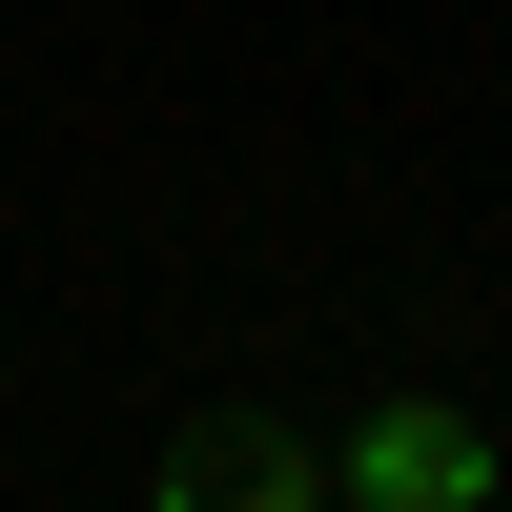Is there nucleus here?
Masks as SVG:
<instances>
[{"label": "nucleus", "mask_w": 512, "mask_h": 512, "mask_svg": "<svg viewBox=\"0 0 512 512\" xmlns=\"http://www.w3.org/2000/svg\"><path fill=\"white\" fill-rule=\"evenodd\" d=\"M492 492H512V472H492V431H472L451 390H390L349 451H328V512H492Z\"/></svg>", "instance_id": "obj_1"}, {"label": "nucleus", "mask_w": 512, "mask_h": 512, "mask_svg": "<svg viewBox=\"0 0 512 512\" xmlns=\"http://www.w3.org/2000/svg\"><path fill=\"white\" fill-rule=\"evenodd\" d=\"M492 512H512V492H492Z\"/></svg>", "instance_id": "obj_3"}, {"label": "nucleus", "mask_w": 512, "mask_h": 512, "mask_svg": "<svg viewBox=\"0 0 512 512\" xmlns=\"http://www.w3.org/2000/svg\"><path fill=\"white\" fill-rule=\"evenodd\" d=\"M144 512H328V451L267 431V410H205V431H164Z\"/></svg>", "instance_id": "obj_2"}]
</instances>
